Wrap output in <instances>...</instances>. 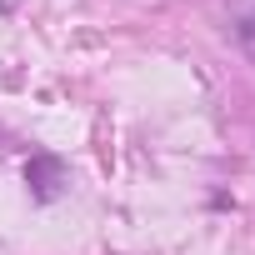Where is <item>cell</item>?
I'll return each instance as SVG.
<instances>
[{
    "label": "cell",
    "instance_id": "1",
    "mask_svg": "<svg viewBox=\"0 0 255 255\" xmlns=\"http://www.w3.org/2000/svg\"><path fill=\"white\" fill-rule=\"evenodd\" d=\"M25 180H30L35 200H60V190L70 185V180H65V165H60L55 155H30V165H25Z\"/></svg>",
    "mask_w": 255,
    "mask_h": 255
},
{
    "label": "cell",
    "instance_id": "2",
    "mask_svg": "<svg viewBox=\"0 0 255 255\" xmlns=\"http://www.w3.org/2000/svg\"><path fill=\"white\" fill-rule=\"evenodd\" d=\"M225 20H230L235 45L255 60V0H225Z\"/></svg>",
    "mask_w": 255,
    "mask_h": 255
}]
</instances>
